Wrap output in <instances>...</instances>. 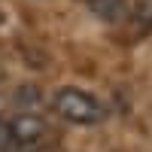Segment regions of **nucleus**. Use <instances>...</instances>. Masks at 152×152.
<instances>
[{
    "label": "nucleus",
    "instance_id": "obj_1",
    "mask_svg": "<svg viewBox=\"0 0 152 152\" xmlns=\"http://www.w3.org/2000/svg\"><path fill=\"white\" fill-rule=\"evenodd\" d=\"M52 110L61 119L73 122V125H97V122H104V107H100L88 91L73 88V85L58 88L52 94Z\"/></svg>",
    "mask_w": 152,
    "mask_h": 152
},
{
    "label": "nucleus",
    "instance_id": "obj_2",
    "mask_svg": "<svg viewBox=\"0 0 152 152\" xmlns=\"http://www.w3.org/2000/svg\"><path fill=\"white\" fill-rule=\"evenodd\" d=\"M46 131V122L34 113H21V116L9 119L6 122V146H24V149H34V143L43 137Z\"/></svg>",
    "mask_w": 152,
    "mask_h": 152
},
{
    "label": "nucleus",
    "instance_id": "obj_3",
    "mask_svg": "<svg viewBox=\"0 0 152 152\" xmlns=\"http://www.w3.org/2000/svg\"><path fill=\"white\" fill-rule=\"evenodd\" d=\"M88 6H91V12L97 18H104V21H122L125 12H128L125 0H88Z\"/></svg>",
    "mask_w": 152,
    "mask_h": 152
},
{
    "label": "nucleus",
    "instance_id": "obj_4",
    "mask_svg": "<svg viewBox=\"0 0 152 152\" xmlns=\"http://www.w3.org/2000/svg\"><path fill=\"white\" fill-rule=\"evenodd\" d=\"M3 146H6V125L0 122V149H3Z\"/></svg>",
    "mask_w": 152,
    "mask_h": 152
},
{
    "label": "nucleus",
    "instance_id": "obj_5",
    "mask_svg": "<svg viewBox=\"0 0 152 152\" xmlns=\"http://www.w3.org/2000/svg\"><path fill=\"white\" fill-rule=\"evenodd\" d=\"M34 152H49V149H34Z\"/></svg>",
    "mask_w": 152,
    "mask_h": 152
}]
</instances>
